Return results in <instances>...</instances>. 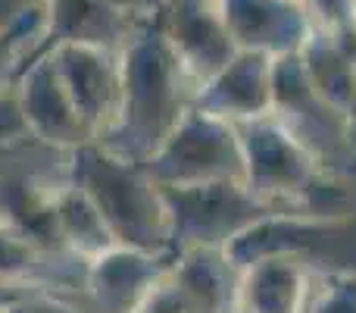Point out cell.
<instances>
[{"label": "cell", "instance_id": "6da1fadb", "mask_svg": "<svg viewBox=\"0 0 356 313\" xmlns=\"http://www.w3.org/2000/svg\"><path fill=\"white\" fill-rule=\"evenodd\" d=\"M200 79L184 66L160 29L129 38L122 47V104L113 129L100 138L106 151L147 163L197 107Z\"/></svg>", "mask_w": 356, "mask_h": 313}, {"label": "cell", "instance_id": "7a4b0ae2", "mask_svg": "<svg viewBox=\"0 0 356 313\" xmlns=\"http://www.w3.org/2000/svg\"><path fill=\"white\" fill-rule=\"evenodd\" d=\"M244 185L278 213H347L356 210V182L347 188L275 116L238 125Z\"/></svg>", "mask_w": 356, "mask_h": 313}, {"label": "cell", "instance_id": "3957f363", "mask_svg": "<svg viewBox=\"0 0 356 313\" xmlns=\"http://www.w3.org/2000/svg\"><path fill=\"white\" fill-rule=\"evenodd\" d=\"M72 182H79L97 204L116 245L138 251H172L166 197L144 163L88 142L72 151Z\"/></svg>", "mask_w": 356, "mask_h": 313}, {"label": "cell", "instance_id": "277c9868", "mask_svg": "<svg viewBox=\"0 0 356 313\" xmlns=\"http://www.w3.org/2000/svg\"><path fill=\"white\" fill-rule=\"evenodd\" d=\"M225 260L241 270L269 254L307 264L316 276L356 273V210L347 213H269L222 247Z\"/></svg>", "mask_w": 356, "mask_h": 313}, {"label": "cell", "instance_id": "5b68a950", "mask_svg": "<svg viewBox=\"0 0 356 313\" xmlns=\"http://www.w3.org/2000/svg\"><path fill=\"white\" fill-rule=\"evenodd\" d=\"M272 113L328 172L347 178L356 176V135L350 116L309 82L300 54L275 56V110Z\"/></svg>", "mask_w": 356, "mask_h": 313}, {"label": "cell", "instance_id": "8992f818", "mask_svg": "<svg viewBox=\"0 0 356 313\" xmlns=\"http://www.w3.org/2000/svg\"><path fill=\"white\" fill-rule=\"evenodd\" d=\"M169 207L172 251H222L228 241L278 213L263 204L244 182H203V185H160Z\"/></svg>", "mask_w": 356, "mask_h": 313}, {"label": "cell", "instance_id": "52a82bcc", "mask_svg": "<svg viewBox=\"0 0 356 313\" xmlns=\"http://www.w3.org/2000/svg\"><path fill=\"white\" fill-rule=\"evenodd\" d=\"M144 166L160 185L244 182L238 125L194 107Z\"/></svg>", "mask_w": 356, "mask_h": 313}, {"label": "cell", "instance_id": "ba28073f", "mask_svg": "<svg viewBox=\"0 0 356 313\" xmlns=\"http://www.w3.org/2000/svg\"><path fill=\"white\" fill-rule=\"evenodd\" d=\"M50 56L91 138L100 142L113 129L122 104V50L85 41H60Z\"/></svg>", "mask_w": 356, "mask_h": 313}, {"label": "cell", "instance_id": "9c48e42d", "mask_svg": "<svg viewBox=\"0 0 356 313\" xmlns=\"http://www.w3.org/2000/svg\"><path fill=\"white\" fill-rule=\"evenodd\" d=\"M16 85H19L16 100L22 123L38 144L72 154L75 148L94 142L81 113L75 110L72 94H69L66 82H63L50 54L29 63V69L22 72V79Z\"/></svg>", "mask_w": 356, "mask_h": 313}, {"label": "cell", "instance_id": "30bf717a", "mask_svg": "<svg viewBox=\"0 0 356 313\" xmlns=\"http://www.w3.org/2000/svg\"><path fill=\"white\" fill-rule=\"evenodd\" d=\"M197 110L241 125L275 110V56L263 50H238L197 94Z\"/></svg>", "mask_w": 356, "mask_h": 313}, {"label": "cell", "instance_id": "8fae6325", "mask_svg": "<svg viewBox=\"0 0 356 313\" xmlns=\"http://www.w3.org/2000/svg\"><path fill=\"white\" fill-rule=\"evenodd\" d=\"M175 251H138V247H110L97 260L85 264V291L97 313H135L144 298L156 289Z\"/></svg>", "mask_w": 356, "mask_h": 313}, {"label": "cell", "instance_id": "7c38bea8", "mask_svg": "<svg viewBox=\"0 0 356 313\" xmlns=\"http://www.w3.org/2000/svg\"><path fill=\"white\" fill-rule=\"evenodd\" d=\"M160 31L169 38L184 66L200 79V85L238 54L228 29L225 0H172Z\"/></svg>", "mask_w": 356, "mask_h": 313}, {"label": "cell", "instance_id": "4fadbf2b", "mask_svg": "<svg viewBox=\"0 0 356 313\" xmlns=\"http://www.w3.org/2000/svg\"><path fill=\"white\" fill-rule=\"evenodd\" d=\"M316 273L288 254H269L238 270L232 313H307Z\"/></svg>", "mask_w": 356, "mask_h": 313}, {"label": "cell", "instance_id": "5bb4252c", "mask_svg": "<svg viewBox=\"0 0 356 313\" xmlns=\"http://www.w3.org/2000/svg\"><path fill=\"white\" fill-rule=\"evenodd\" d=\"M225 16L238 50L269 56L297 54L313 31L300 0H225Z\"/></svg>", "mask_w": 356, "mask_h": 313}, {"label": "cell", "instance_id": "9a60e30c", "mask_svg": "<svg viewBox=\"0 0 356 313\" xmlns=\"http://www.w3.org/2000/svg\"><path fill=\"white\" fill-rule=\"evenodd\" d=\"M54 216H56L60 247H66L72 257L91 264V260H97L110 247H116V238H113L106 220L100 216L97 204L88 197V191L79 182H72V176L56 191Z\"/></svg>", "mask_w": 356, "mask_h": 313}, {"label": "cell", "instance_id": "2e32d148", "mask_svg": "<svg viewBox=\"0 0 356 313\" xmlns=\"http://www.w3.org/2000/svg\"><path fill=\"white\" fill-rule=\"evenodd\" d=\"M44 254L35 238L19 232L6 220H0V285L3 289H41L44 282Z\"/></svg>", "mask_w": 356, "mask_h": 313}, {"label": "cell", "instance_id": "e0dca14e", "mask_svg": "<svg viewBox=\"0 0 356 313\" xmlns=\"http://www.w3.org/2000/svg\"><path fill=\"white\" fill-rule=\"evenodd\" d=\"M307 313H356V273H325L316 279Z\"/></svg>", "mask_w": 356, "mask_h": 313}, {"label": "cell", "instance_id": "ac0fdd59", "mask_svg": "<svg viewBox=\"0 0 356 313\" xmlns=\"http://www.w3.org/2000/svg\"><path fill=\"white\" fill-rule=\"evenodd\" d=\"M35 47V38H31V22L25 29L22 22H16L13 29L0 31V91L10 79H22V72L29 69V63H22L29 56V50Z\"/></svg>", "mask_w": 356, "mask_h": 313}, {"label": "cell", "instance_id": "d6986e66", "mask_svg": "<svg viewBox=\"0 0 356 313\" xmlns=\"http://www.w3.org/2000/svg\"><path fill=\"white\" fill-rule=\"evenodd\" d=\"M0 313H81V310H75L72 304L60 301V298L47 295L44 289H29L19 298H13Z\"/></svg>", "mask_w": 356, "mask_h": 313}, {"label": "cell", "instance_id": "ffe728a7", "mask_svg": "<svg viewBox=\"0 0 356 313\" xmlns=\"http://www.w3.org/2000/svg\"><path fill=\"white\" fill-rule=\"evenodd\" d=\"M29 135L22 123V113H19V100H16V91L13 94H3L0 91V154L10 148L13 142Z\"/></svg>", "mask_w": 356, "mask_h": 313}]
</instances>
